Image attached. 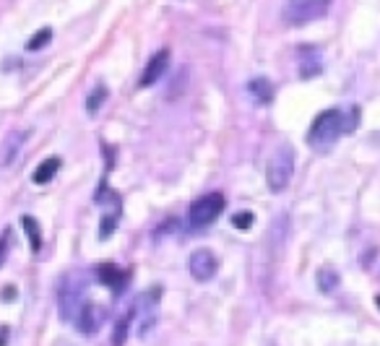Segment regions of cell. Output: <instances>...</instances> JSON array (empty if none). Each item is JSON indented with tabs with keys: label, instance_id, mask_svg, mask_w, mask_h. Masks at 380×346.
I'll return each mask as SVG.
<instances>
[{
	"label": "cell",
	"instance_id": "1",
	"mask_svg": "<svg viewBox=\"0 0 380 346\" xmlns=\"http://www.w3.org/2000/svg\"><path fill=\"white\" fill-rule=\"evenodd\" d=\"M347 133V120L341 110H323L308 130V144L318 151H328Z\"/></svg>",
	"mask_w": 380,
	"mask_h": 346
},
{
	"label": "cell",
	"instance_id": "2",
	"mask_svg": "<svg viewBox=\"0 0 380 346\" xmlns=\"http://www.w3.org/2000/svg\"><path fill=\"white\" fill-rule=\"evenodd\" d=\"M294 164H297V156H294V149L287 144H282L271 154L266 167V183L271 193H282L289 185L292 175H294Z\"/></svg>",
	"mask_w": 380,
	"mask_h": 346
},
{
	"label": "cell",
	"instance_id": "3",
	"mask_svg": "<svg viewBox=\"0 0 380 346\" xmlns=\"http://www.w3.org/2000/svg\"><path fill=\"white\" fill-rule=\"evenodd\" d=\"M86 305V284L79 274L65 276L57 292V307H60V318L68 323H76L81 307Z\"/></svg>",
	"mask_w": 380,
	"mask_h": 346
},
{
	"label": "cell",
	"instance_id": "4",
	"mask_svg": "<svg viewBox=\"0 0 380 346\" xmlns=\"http://www.w3.org/2000/svg\"><path fill=\"white\" fill-rule=\"evenodd\" d=\"M331 8V0H287L282 18L287 26H308L323 18Z\"/></svg>",
	"mask_w": 380,
	"mask_h": 346
},
{
	"label": "cell",
	"instance_id": "5",
	"mask_svg": "<svg viewBox=\"0 0 380 346\" xmlns=\"http://www.w3.org/2000/svg\"><path fill=\"white\" fill-rule=\"evenodd\" d=\"M226 209V201L221 193H209L198 198V201L188 209V226H193V229H203V226L214 224L219 217H221V211Z\"/></svg>",
	"mask_w": 380,
	"mask_h": 346
},
{
	"label": "cell",
	"instance_id": "6",
	"mask_svg": "<svg viewBox=\"0 0 380 346\" xmlns=\"http://www.w3.org/2000/svg\"><path fill=\"white\" fill-rule=\"evenodd\" d=\"M217 268H219L217 255L206 248L195 250L188 258V271H190V276H193L195 282H211L217 276Z\"/></svg>",
	"mask_w": 380,
	"mask_h": 346
},
{
	"label": "cell",
	"instance_id": "7",
	"mask_svg": "<svg viewBox=\"0 0 380 346\" xmlns=\"http://www.w3.org/2000/svg\"><path fill=\"white\" fill-rule=\"evenodd\" d=\"M167 65H170V50H159V52H156V55L149 60V65L144 68L141 79H138V86H141V89H149V86H154L156 81L164 76Z\"/></svg>",
	"mask_w": 380,
	"mask_h": 346
},
{
	"label": "cell",
	"instance_id": "8",
	"mask_svg": "<svg viewBox=\"0 0 380 346\" xmlns=\"http://www.w3.org/2000/svg\"><path fill=\"white\" fill-rule=\"evenodd\" d=\"M99 323H102V307L97 305H86L81 307V313H79V318H76V328L81 330L84 336H94L99 328Z\"/></svg>",
	"mask_w": 380,
	"mask_h": 346
},
{
	"label": "cell",
	"instance_id": "9",
	"mask_svg": "<svg viewBox=\"0 0 380 346\" xmlns=\"http://www.w3.org/2000/svg\"><path fill=\"white\" fill-rule=\"evenodd\" d=\"M321 71H323L321 52H318L316 47H302V50H299V76H302V79H316Z\"/></svg>",
	"mask_w": 380,
	"mask_h": 346
},
{
	"label": "cell",
	"instance_id": "10",
	"mask_svg": "<svg viewBox=\"0 0 380 346\" xmlns=\"http://www.w3.org/2000/svg\"><path fill=\"white\" fill-rule=\"evenodd\" d=\"M26 138H29V130H13V133L6 138L3 151H0V161H3V167H8L11 161L16 159V154L21 151V146L26 144Z\"/></svg>",
	"mask_w": 380,
	"mask_h": 346
},
{
	"label": "cell",
	"instance_id": "11",
	"mask_svg": "<svg viewBox=\"0 0 380 346\" xmlns=\"http://www.w3.org/2000/svg\"><path fill=\"white\" fill-rule=\"evenodd\" d=\"M248 91H251V97L263 107L274 102V83L268 79H253L251 83H248Z\"/></svg>",
	"mask_w": 380,
	"mask_h": 346
},
{
	"label": "cell",
	"instance_id": "12",
	"mask_svg": "<svg viewBox=\"0 0 380 346\" xmlns=\"http://www.w3.org/2000/svg\"><path fill=\"white\" fill-rule=\"evenodd\" d=\"M57 169H60V159H57V156H50V159H45L40 167L34 169L32 180L37 183V185H47L50 180L57 175Z\"/></svg>",
	"mask_w": 380,
	"mask_h": 346
},
{
	"label": "cell",
	"instance_id": "13",
	"mask_svg": "<svg viewBox=\"0 0 380 346\" xmlns=\"http://www.w3.org/2000/svg\"><path fill=\"white\" fill-rule=\"evenodd\" d=\"M316 284L323 294H333V292L339 289L341 276H339V271H333V268H321L316 276Z\"/></svg>",
	"mask_w": 380,
	"mask_h": 346
},
{
	"label": "cell",
	"instance_id": "14",
	"mask_svg": "<svg viewBox=\"0 0 380 346\" xmlns=\"http://www.w3.org/2000/svg\"><path fill=\"white\" fill-rule=\"evenodd\" d=\"M136 321V307L128 310L125 315H120V321L115 323V330H113V346H122L128 341V330H130V323Z\"/></svg>",
	"mask_w": 380,
	"mask_h": 346
},
{
	"label": "cell",
	"instance_id": "15",
	"mask_svg": "<svg viewBox=\"0 0 380 346\" xmlns=\"http://www.w3.org/2000/svg\"><path fill=\"white\" fill-rule=\"evenodd\" d=\"M99 279L105 284H110L115 292L122 289V284H125V279H128V274L125 271H120L117 266H102L99 268Z\"/></svg>",
	"mask_w": 380,
	"mask_h": 346
},
{
	"label": "cell",
	"instance_id": "16",
	"mask_svg": "<svg viewBox=\"0 0 380 346\" xmlns=\"http://www.w3.org/2000/svg\"><path fill=\"white\" fill-rule=\"evenodd\" d=\"M107 102V89L102 86V83H97L94 89H91V94L86 97V113L89 115H97L99 113V107L105 105Z\"/></svg>",
	"mask_w": 380,
	"mask_h": 346
},
{
	"label": "cell",
	"instance_id": "17",
	"mask_svg": "<svg viewBox=\"0 0 380 346\" xmlns=\"http://www.w3.org/2000/svg\"><path fill=\"white\" fill-rule=\"evenodd\" d=\"M21 226H24L26 234H29V240H32V250H34V253H40L42 240H40V224H37V219H34V217H21Z\"/></svg>",
	"mask_w": 380,
	"mask_h": 346
},
{
	"label": "cell",
	"instance_id": "18",
	"mask_svg": "<svg viewBox=\"0 0 380 346\" xmlns=\"http://www.w3.org/2000/svg\"><path fill=\"white\" fill-rule=\"evenodd\" d=\"M50 40H52V29H40V32H37V34L32 37V40H29V45H26V47H29V50L34 52V50H42V47H45V45H47Z\"/></svg>",
	"mask_w": 380,
	"mask_h": 346
},
{
	"label": "cell",
	"instance_id": "19",
	"mask_svg": "<svg viewBox=\"0 0 380 346\" xmlns=\"http://www.w3.org/2000/svg\"><path fill=\"white\" fill-rule=\"evenodd\" d=\"M8 248H11V229L0 234V266L6 263V258H8Z\"/></svg>",
	"mask_w": 380,
	"mask_h": 346
},
{
	"label": "cell",
	"instance_id": "20",
	"mask_svg": "<svg viewBox=\"0 0 380 346\" xmlns=\"http://www.w3.org/2000/svg\"><path fill=\"white\" fill-rule=\"evenodd\" d=\"M253 221H255V219H253V214H237V217L232 219V224H235L237 229H251Z\"/></svg>",
	"mask_w": 380,
	"mask_h": 346
},
{
	"label": "cell",
	"instance_id": "21",
	"mask_svg": "<svg viewBox=\"0 0 380 346\" xmlns=\"http://www.w3.org/2000/svg\"><path fill=\"white\" fill-rule=\"evenodd\" d=\"M8 344V328H0V346Z\"/></svg>",
	"mask_w": 380,
	"mask_h": 346
},
{
	"label": "cell",
	"instance_id": "22",
	"mask_svg": "<svg viewBox=\"0 0 380 346\" xmlns=\"http://www.w3.org/2000/svg\"><path fill=\"white\" fill-rule=\"evenodd\" d=\"M375 302H378V307H380V297H378V299H375Z\"/></svg>",
	"mask_w": 380,
	"mask_h": 346
}]
</instances>
